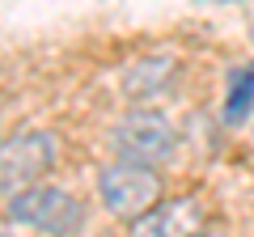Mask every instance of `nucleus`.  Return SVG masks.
I'll return each mask as SVG.
<instances>
[{"label": "nucleus", "instance_id": "7", "mask_svg": "<svg viewBox=\"0 0 254 237\" xmlns=\"http://www.w3.org/2000/svg\"><path fill=\"white\" fill-rule=\"evenodd\" d=\"M195 237H229V233H225V229H208V225H203V229H199Z\"/></svg>", "mask_w": 254, "mask_h": 237}, {"label": "nucleus", "instance_id": "4", "mask_svg": "<svg viewBox=\"0 0 254 237\" xmlns=\"http://www.w3.org/2000/svg\"><path fill=\"white\" fill-rule=\"evenodd\" d=\"M55 157H60V144H55V136L43 131V127L4 136L0 140V195L9 199V195L43 182V174H51Z\"/></svg>", "mask_w": 254, "mask_h": 237}, {"label": "nucleus", "instance_id": "9", "mask_svg": "<svg viewBox=\"0 0 254 237\" xmlns=\"http://www.w3.org/2000/svg\"><path fill=\"white\" fill-rule=\"evenodd\" d=\"M250 136H254V127H250Z\"/></svg>", "mask_w": 254, "mask_h": 237}, {"label": "nucleus", "instance_id": "10", "mask_svg": "<svg viewBox=\"0 0 254 237\" xmlns=\"http://www.w3.org/2000/svg\"><path fill=\"white\" fill-rule=\"evenodd\" d=\"M0 140H4V136H0Z\"/></svg>", "mask_w": 254, "mask_h": 237}, {"label": "nucleus", "instance_id": "8", "mask_svg": "<svg viewBox=\"0 0 254 237\" xmlns=\"http://www.w3.org/2000/svg\"><path fill=\"white\" fill-rule=\"evenodd\" d=\"M199 4H237V0H199Z\"/></svg>", "mask_w": 254, "mask_h": 237}, {"label": "nucleus", "instance_id": "5", "mask_svg": "<svg viewBox=\"0 0 254 237\" xmlns=\"http://www.w3.org/2000/svg\"><path fill=\"white\" fill-rule=\"evenodd\" d=\"M203 225H208V208L199 195H170L131 220L127 237H195Z\"/></svg>", "mask_w": 254, "mask_h": 237}, {"label": "nucleus", "instance_id": "2", "mask_svg": "<svg viewBox=\"0 0 254 237\" xmlns=\"http://www.w3.org/2000/svg\"><path fill=\"white\" fill-rule=\"evenodd\" d=\"M4 216L21 229H34V233H47V237H72L85 229V203L76 199L72 191L64 186H51V182H34L26 191L9 195L4 203Z\"/></svg>", "mask_w": 254, "mask_h": 237}, {"label": "nucleus", "instance_id": "1", "mask_svg": "<svg viewBox=\"0 0 254 237\" xmlns=\"http://www.w3.org/2000/svg\"><path fill=\"white\" fill-rule=\"evenodd\" d=\"M98 199L115 220L131 225L136 216H144L148 208H157L165 199V182L157 174V165L115 157V161H106L98 170Z\"/></svg>", "mask_w": 254, "mask_h": 237}, {"label": "nucleus", "instance_id": "3", "mask_svg": "<svg viewBox=\"0 0 254 237\" xmlns=\"http://www.w3.org/2000/svg\"><path fill=\"white\" fill-rule=\"evenodd\" d=\"M115 157L127 161H144V165H165L178 153V131L174 123L153 106H131L127 115H119L106 131Z\"/></svg>", "mask_w": 254, "mask_h": 237}, {"label": "nucleus", "instance_id": "6", "mask_svg": "<svg viewBox=\"0 0 254 237\" xmlns=\"http://www.w3.org/2000/svg\"><path fill=\"white\" fill-rule=\"evenodd\" d=\"M254 115V64L229 68L225 72V106H220V118L225 127H246Z\"/></svg>", "mask_w": 254, "mask_h": 237}]
</instances>
